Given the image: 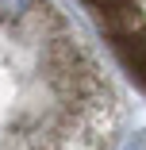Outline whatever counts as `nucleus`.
Masks as SVG:
<instances>
[{
  "mask_svg": "<svg viewBox=\"0 0 146 150\" xmlns=\"http://www.w3.org/2000/svg\"><path fill=\"white\" fill-rule=\"evenodd\" d=\"M108 50L146 88V0H81Z\"/></svg>",
  "mask_w": 146,
  "mask_h": 150,
  "instance_id": "f257e3e1",
  "label": "nucleus"
}]
</instances>
